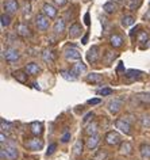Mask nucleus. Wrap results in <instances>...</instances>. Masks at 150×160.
<instances>
[{
  "label": "nucleus",
  "mask_w": 150,
  "mask_h": 160,
  "mask_svg": "<svg viewBox=\"0 0 150 160\" xmlns=\"http://www.w3.org/2000/svg\"><path fill=\"white\" fill-rule=\"evenodd\" d=\"M99 142H100V136L99 134L89 136L88 140H87V149H89V151L95 149V148L99 145Z\"/></svg>",
  "instance_id": "15"
},
{
  "label": "nucleus",
  "mask_w": 150,
  "mask_h": 160,
  "mask_svg": "<svg viewBox=\"0 0 150 160\" xmlns=\"http://www.w3.org/2000/svg\"><path fill=\"white\" fill-rule=\"evenodd\" d=\"M139 153L143 159H150V144H142L139 147Z\"/></svg>",
  "instance_id": "24"
},
{
  "label": "nucleus",
  "mask_w": 150,
  "mask_h": 160,
  "mask_svg": "<svg viewBox=\"0 0 150 160\" xmlns=\"http://www.w3.org/2000/svg\"><path fill=\"white\" fill-rule=\"evenodd\" d=\"M87 82L92 83V84H100L103 82V76L100 73H96V72H92V73L87 75Z\"/></svg>",
  "instance_id": "18"
},
{
  "label": "nucleus",
  "mask_w": 150,
  "mask_h": 160,
  "mask_svg": "<svg viewBox=\"0 0 150 160\" xmlns=\"http://www.w3.org/2000/svg\"><path fill=\"white\" fill-rule=\"evenodd\" d=\"M64 56H65V58L68 60V61H80L81 60L80 52H78L76 48H73V46L66 48L65 52H64Z\"/></svg>",
  "instance_id": "3"
},
{
  "label": "nucleus",
  "mask_w": 150,
  "mask_h": 160,
  "mask_svg": "<svg viewBox=\"0 0 150 160\" xmlns=\"http://www.w3.org/2000/svg\"><path fill=\"white\" fill-rule=\"evenodd\" d=\"M12 76L18 80L19 83H22V84H25V83L27 82V73L23 72V71H15L12 73Z\"/></svg>",
  "instance_id": "22"
},
{
  "label": "nucleus",
  "mask_w": 150,
  "mask_h": 160,
  "mask_svg": "<svg viewBox=\"0 0 150 160\" xmlns=\"http://www.w3.org/2000/svg\"><path fill=\"white\" fill-rule=\"evenodd\" d=\"M120 107H122V101L118 98H114L108 102V110L111 111L112 114H116L118 111L120 110Z\"/></svg>",
  "instance_id": "16"
},
{
  "label": "nucleus",
  "mask_w": 150,
  "mask_h": 160,
  "mask_svg": "<svg viewBox=\"0 0 150 160\" xmlns=\"http://www.w3.org/2000/svg\"><path fill=\"white\" fill-rule=\"evenodd\" d=\"M85 133L88 134V136L97 134V123H96V122H91V123H88V126L85 128Z\"/></svg>",
  "instance_id": "29"
},
{
  "label": "nucleus",
  "mask_w": 150,
  "mask_h": 160,
  "mask_svg": "<svg viewBox=\"0 0 150 160\" xmlns=\"http://www.w3.org/2000/svg\"><path fill=\"white\" fill-rule=\"evenodd\" d=\"M69 138H70V133H69V132H66V133L62 136L61 141H62V142H68V141H69Z\"/></svg>",
  "instance_id": "44"
},
{
  "label": "nucleus",
  "mask_w": 150,
  "mask_h": 160,
  "mask_svg": "<svg viewBox=\"0 0 150 160\" xmlns=\"http://www.w3.org/2000/svg\"><path fill=\"white\" fill-rule=\"evenodd\" d=\"M60 73H61L62 78H64L65 80H68V82H74V80L77 79V76L74 75L72 71H65V69H61V71H60Z\"/></svg>",
  "instance_id": "25"
},
{
  "label": "nucleus",
  "mask_w": 150,
  "mask_h": 160,
  "mask_svg": "<svg viewBox=\"0 0 150 160\" xmlns=\"http://www.w3.org/2000/svg\"><path fill=\"white\" fill-rule=\"evenodd\" d=\"M110 43L114 46V48H120L123 45V37L120 34H112L111 38H110Z\"/></svg>",
  "instance_id": "20"
},
{
  "label": "nucleus",
  "mask_w": 150,
  "mask_h": 160,
  "mask_svg": "<svg viewBox=\"0 0 150 160\" xmlns=\"http://www.w3.org/2000/svg\"><path fill=\"white\" fill-rule=\"evenodd\" d=\"M81 41H82V43H87V41H88V34H85L84 37H82Z\"/></svg>",
  "instance_id": "48"
},
{
  "label": "nucleus",
  "mask_w": 150,
  "mask_h": 160,
  "mask_svg": "<svg viewBox=\"0 0 150 160\" xmlns=\"http://www.w3.org/2000/svg\"><path fill=\"white\" fill-rule=\"evenodd\" d=\"M31 12V6H30V3L29 2H25V4H23V15H29Z\"/></svg>",
  "instance_id": "39"
},
{
  "label": "nucleus",
  "mask_w": 150,
  "mask_h": 160,
  "mask_svg": "<svg viewBox=\"0 0 150 160\" xmlns=\"http://www.w3.org/2000/svg\"><path fill=\"white\" fill-rule=\"evenodd\" d=\"M11 23V18L8 14H3L2 15V27L4 29V27H7Z\"/></svg>",
  "instance_id": "36"
},
{
  "label": "nucleus",
  "mask_w": 150,
  "mask_h": 160,
  "mask_svg": "<svg viewBox=\"0 0 150 160\" xmlns=\"http://www.w3.org/2000/svg\"><path fill=\"white\" fill-rule=\"evenodd\" d=\"M87 103H88V105H99V103H100V99H99V98H93V99H89Z\"/></svg>",
  "instance_id": "41"
},
{
  "label": "nucleus",
  "mask_w": 150,
  "mask_h": 160,
  "mask_svg": "<svg viewBox=\"0 0 150 160\" xmlns=\"http://www.w3.org/2000/svg\"><path fill=\"white\" fill-rule=\"evenodd\" d=\"M99 95H103V97H107V95H111L112 94V88H108V87H104V88L99 90L97 91Z\"/></svg>",
  "instance_id": "38"
},
{
  "label": "nucleus",
  "mask_w": 150,
  "mask_h": 160,
  "mask_svg": "<svg viewBox=\"0 0 150 160\" xmlns=\"http://www.w3.org/2000/svg\"><path fill=\"white\" fill-rule=\"evenodd\" d=\"M93 117H95V114H93V113H88V114H87L85 117H84V119H82V122L87 123V122H88L91 118H93Z\"/></svg>",
  "instance_id": "42"
},
{
  "label": "nucleus",
  "mask_w": 150,
  "mask_h": 160,
  "mask_svg": "<svg viewBox=\"0 0 150 160\" xmlns=\"http://www.w3.org/2000/svg\"><path fill=\"white\" fill-rule=\"evenodd\" d=\"M142 76V72L138 69H129L127 73H126V78L129 79H139Z\"/></svg>",
  "instance_id": "30"
},
{
  "label": "nucleus",
  "mask_w": 150,
  "mask_h": 160,
  "mask_svg": "<svg viewBox=\"0 0 150 160\" xmlns=\"http://www.w3.org/2000/svg\"><path fill=\"white\" fill-rule=\"evenodd\" d=\"M99 46L93 45L91 49L87 52V60H88V62H97L99 61V57H100V52H99Z\"/></svg>",
  "instance_id": "8"
},
{
  "label": "nucleus",
  "mask_w": 150,
  "mask_h": 160,
  "mask_svg": "<svg viewBox=\"0 0 150 160\" xmlns=\"http://www.w3.org/2000/svg\"><path fill=\"white\" fill-rule=\"evenodd\" d=\"M81 153H82V140L78 138V140H76V142H74V145H73V155L80 156Z\"/></svg>",
  "instance_id": "27"
},
{
  "label": "nucleus",
  "mask_w": 150,
  "mask_h": 160,
  "mask_svg": "<svg viewBox=\"0 0 150 160\" xmlns=\"http://www.w3.org/2000/svg\"><path fill=\"white\" fill-rule=\"evenodd\" d=\"M84 19H85V21H84V22H85V25H89V14H88V12H87V14H85V17H84Z\"/></svg>",
  "instance_id": "46"
},
{
  "label": "nucleus",
  "mask_w": 150,
  "mask_h": 160,
  "mask_svg": "<svg viewBox=\"0 0 150 160\" xmlns=\"http://www.w3.org/2000/svg\"><path fill=\"white\" fill-rule=\"evenodd\" d=\"M2 159H8V160H15L18 158V149L14 145H10V144H6V147H2Z\"/></svg>",
  "instance_id": "1"
},
{
  "label": "nucleus",
  "mask_w": 150,
  "mask_h": 160,
  "mask_svg": "<svg viewBox=\"0 0 150 160\" xmlns=\"http://www.w3.org/2000/svg\"><path fill=\"white\" fill-rule=\"evenodd\" d=\"M70 71H72L76 76L84 75V73H87V65L80 60V61H77V62L73 64V65H72V69H70Z\"/></svg>",
  "instance_id": "11"
},
{
  "label": "nucleus",
  "mask_w": 150,
  "mask_h": 160,
  "mask_svg": "<svg viewBox=\"0 0 150 160\" xmlns=\"http://www.w3.org/2000/svg\"><path fill=\"white\" fill-rule=\"evenodd\" d=\"M3 7H4L6 12L8 15H12V14H16L18 10H19V3L16 0H6L3 3Z\"/></svg>",
  "instance_id": "7"
},
{
  "label": "nucleus",
  "mask_w": 150,
  "mask_h": 160,
  "mask_svg": "<svg viewBox=\"0 0 150 160\" xmlns=\"http://www.w3.org/2000/svg\"><path fill=\"white\" fill-rule=\"evenodd\" d=\"M19 57H21V54H19V50L14 49V48H10V49H7L6 53H4V58H6V61H8V62L16 61V60H19Z\"/></svg>",
  "instance_id": "10"
},
{
  "label": "nucleus",
  "mask_w": 150,
  "mask_h": 160,
  "mask_svg": "<svg viewBox=\"0 0 150 160\" xmlns=\"http://www.w3.org/2000/svg\"><path fill=\"white\" fill-rule=\"evenodd\" d=\"M0 123H2V132H8V130H11V129H12V123H11V122H8V121H6V119H0Z\"/></svg>",
  "instance_id": "34"
},
{
  "label": "nucleus",
  "mask_w": 150,
  "mask_h": 160,
  "mask_svg": "<svg viewBox=\"0 0 150 160\" xmlns=\"http://www.w3.org/2000/svg\"><path fill=\"white\" fill-rule=\"evenodd\" d=\"M82 33V27L80 23H73V25H70L69 27V38H77L80 37Z\"/></svg>",
  "instance_id": "13"
},
{
  "label": "nucleus",
  "mask_w": 150,
  "mask_h": 160,
  "mask_svg": "<svg viewBox=\"0 0 150 160\" xmlns=\"http://www.w3.org/2000/svg\"><path fill=\"white\" fill-rule=\"evenodd\" d=\"M138 99L143 103V105L146 106H149L150 105V94L148 92H141V94H138Z\"/></svg>",
  "instance_id": "32"
},
{
  "label": "nucleus",
  "mask_w": 150,
  "mask_h": 160,
  "mask_svg": "<svg viewBox=\"0 0 150 160\" xmlns=\"http://www.w3.org/2000/svg\"><path fill=\"white\" fill-rule=\"evenodd\" d=\"M115 128H118L122 133L124 134H130L131 133V123L127 122L124 118H119L115 121Z\"/></svg>",
  "instance_id": "6"
},
{
  "label": "nucleus",
  "mask_w": 150,
  "mask_h": 160,
  "mask_svg": "<svg viewBox=\"0 0 150 160\" xmlns=\"http://www.w3.org/2000/svg\"><path fill=\"white\" fill-rule=\"evenodd\" d=\"M149 39V34L146 33V31H139L137 35V41L139 42V43H145L146 41Z\"/></svg>",
  "instance_id": "33"
},
{
  "label": "nucleus",
  "mask_w": 150,
  "mask_h": 160,
  "mask_svg": "<svg viewBox=\"0 0 150 160\" xmlns=\"http://www.w3.org/2000/svg\"><path fill=\"white\" fill-rule=\"evenodd\" d=\"M54 3H56V6L62 7V6H65L66 3H68V0H54Z\"/></svg>",
  "instance_id": "43"
},
{
  "label": "nucleus",
  "mask_w": 150,
  "mask_h": 160,
  "mask_svg": "<svg viewBox=\"0 0 150 160\" xmlns=\"http://www.w3.org/2000/svg\"><path fill=\"white\" fill-rule=\"evenodd\" d=\"M43 140L42 138H38V137H33L30 140L26 141V148L30 151H41L43 148Z\"/></svg>",
  "instance_id": "5"
},
{
  "label": "nucleus",
  "mask_w": 150,
  "mask_h": 160,
  "mask_svg": "<svg viewBox=\"0 0 150 160\" xmlns=\"http://www.w3.org/2000/svg\"><path fill=\"white\" fill-rule=\"evenodd\" d=\"M107 152H104V151H99L96 155L93 156V160H105L107 159Z\"/></svg>",
  "instance_id": "37"
},
{
  "label": "nucleus",
  "mask_w": 150,
  "mask_h": 160,
  "mask_svg": "<svg viewBox=\"0 0 150 160\" xmlns=\"http://www.w3.org/2000/svg\"><path fill=\"white\" fill-rule=\"evenodd\" d=\"M116 8H118V6L114 2H107L103 6V11L104 12H107V14H114L116 11Z\"/></svg>",
  "instance_id": "26"
},
{
  "label": "nucleus",
  "mask_w": 150,
  "mask_h": 160,
  "mask_svg": "<svg viewBox=\"0 0 150 160\" xmlns=\"http://www.w3.org/2000/svg\"><path fill=\"white\" fill-rule=\"evenodd\" d=\"M66 29V23L62 18H58L56 22H54V26H53V30L56 34H62Z\"/></svg>",
  "instance_id": "17"
},
{
  "label": "nucleus",
  "mask_w": 150,
  "mask_h": 160,
  "mask_svg": "<svg viewBox=\"0 0 150 160\" xmlns=\"http://www.w3.org/2000/svg\"><path fill=\"white\" fill-rule=\"evenodd\" d=\"M120 71H123V64L122 62H119V65H118V68H116V72H120Z\"/></svg>",
  "instance_id": "47"
},
{
  "label": "nucleus",
  "mask_w": 150,
  "mask_h": 160,
  "mask_svg": "<svg viewBox=\"0 0 150 160\" xmlns=\"http://www.w3.org/2000/svg\"><path fill=\"white\" fill-rule=\"evenodd\" d=\"M141 126L149 129L150 128V115H142L141 117Z\"/></svg>",
  "instance_id": "35"
},
{
  "label": "nucleus",
  "mask_w": 150,
  "mask_h": 160,
  "mask_svg": "<svg viewBox=\"0 0 150 160\" xmlns=\"http://www.w3.org/2000/svg\"><path fill=\"white\" fill-rule=\"evenodd\" d=\"M25 72L27 75H30V76H35V75H38L39 72H41V67H39L38 64H35V62H29L25 67Z\"/></svg>",
  "instance_id": "14"
},
{
  "label": "nucleus",
  "mask_w": 150,
  "mask_h": 160,
  "mask_svg": "<svg viewBox=\"0 0 150 160\" xmlns=\"http://www.w3.org/2000/svg\"><path fill=\"white\" fill-rule=\"evenodd\" d=\"M104 140L108 145H118V144L122 142V137L120 134L115 130H111V132H107L104 136Z\"/></svg>",
  "instance_id": "4"
},
{
  "label": "nucleus",
  "mask_w": 150,
  "mask_h": 160,
  "mask_svg": "<svg viewBox=\"0 0 150 160\" xmlns=\"http://www.w3.org/2000/svg\"><path fill=\"white\" fill-rule=\"evenodd\" d=\"M30 130H31V133H33L34 136H38L39 134H42V132H43V125L41 122H33L30 125Z\"/></svg>",
  "instance_id": "21"
},
{
  "label": "nucleus",
  "mask_w": 150,
  "mask_h": 160,
  "mask_svg": "<svg viewBox=\"0 0 150 160\" xmlns=\"http://www.w3.org/2000/svg\"><path fill=\"white\" fill-rule=\"evenodd\" d=\"M35 25H37L38 30L46 31L50 26V19L47 18L45 14H38L37 17H35Z\"/></svg>",
  "instance_id": "2"
},
{
  "label": "nucleus",
  "mask_w": 150,
  "mask_h": 160,
  "mask_svg": "<svg viewBox=\"0 0 150 160\" xmlns=\"http://www.w3.org/2000/svg\"><path fill=\"white\" fill-rule=\"evenodd\" d=\"M34 88H37V90H41V87L38 86V83H34Z\"/></svg>",
  "instance_id": "49"
},
{
  "label": "nucleus",
  "mask_w": 150,
  "mask_h": 160,
  "mask_svg": "<svg viewBox=\"0 0 150 160\" xmlns=\"http://www.w3.org/2000/svg\"><path fill=\"white\" fill-rule=\"evenodd\" d=\"M42 14H45L49 19H54L57 17V8L52 4H49V3H45L42 7Z\"/></svg>",
  "instance_id": "9"
},
{
  "label": "nucleus",
  "mask_w": 150,
  "mask_h": 160,
  "mask_svg": "<svg viewBox=\"0 0 150 160\" xmlns=\"http://www.w3.org/2000/svg\"><path fill=\"white\" fill-rule=\"evenodd\" d=\"M56 148H57V144L56 142H53V144H50L49 145V149H47V152H46V155L49 156V155H52L54 151H56Z\"/></svg>",
  "instance_id": "40"
},
{
  "label": "nucleus",
  "mask_w": 150,
  "mask_h": 160,
  "mask_svg": "<svg viewBox=\"0 0 150 160\" xmlns=\"http://www.w3.org/2000/svg\"><path fill=\"white\" fill-rule=\"evenodd\" d=\"M120 23L123 27H129V26H131L135 23V18H134L133 15H124V17H122Z\"/></svg>",
  "instance_id": "23"
},
{
  "label": "nucleus",
  "mask_w": 150,
  "mask_h": 160,
  "mask_svg": "<svg viewBox=\"0 0 150 160\" xmlns=\"http://www.w3.org/2000/svg\"><path fill=\"white\" fill-rule=\"evenodd\" d=\"M116 57H118V53H114V52L107 50V52H105V54H104V61L107 64H111Z\"/></svg>",
  "instance_id": "31"
},
{
  "label": "nucleus",
  "mask_w": 150,
  "mask_h": 160,
  "mask_svg": "<svg viewBox=\"0 0 150 160\" xmlns=\"http://www.w3.org/2000/svg\"><path fill=\"white\" fill-rule=\"evenodd\" d=\"M145 21H150V8L146 11V14H145V17H143Z\"/></svg>",
  "instance_id": "45"
},
{
  "label": "nucleus",
  "mask_w": 150,
  "mask_h": 160,
  "mask_svg": "<svg viewBox=\"0 0 150 160\" xmlns=\"http://www.w3.org/2000/svg\"><path fill=\"white\" fill-rule=\"evenodd\" d=\"M15 30H16V33L21 35V37H23V38L30 37V35H31V31L29 29V26L25 25V23H18V25L15 26Z\"/></svg>",
  "instance_id": "12"
},
{
  "label": "nucleus",
  "mask_w": 150,
  "mask_h": 160,
  "mask_svg": "<svg viewBox=\"0 0 150 160\" xmlns=\"http://www.w3.org/2000/svg\"><path fill=\"white\" fill-rule=\"evenodd\" d=\"M119 152H120V155H124V156H129V155H131V153H133V145H131V144H130L129 141L120 142Z\"/></svg>",
  "instance_id": "19"
},
{
  "label": "nucleus",
  "mask_w": 150,
  "mask_h": 160,
  "mask_svg": "<svg viewBox=\"0 0 150 160\" xmlns=\"http://www.w3.org/2000/svg\"><path fill=\"white\" fill-rule=\"evenodd\" d=\"M42 58H43V61L45 62H53L54 61V53H53V50H50V49H46L45 52L42 53Z\"/></svg>",
  "instance_id": "28"
}]
</instances>
